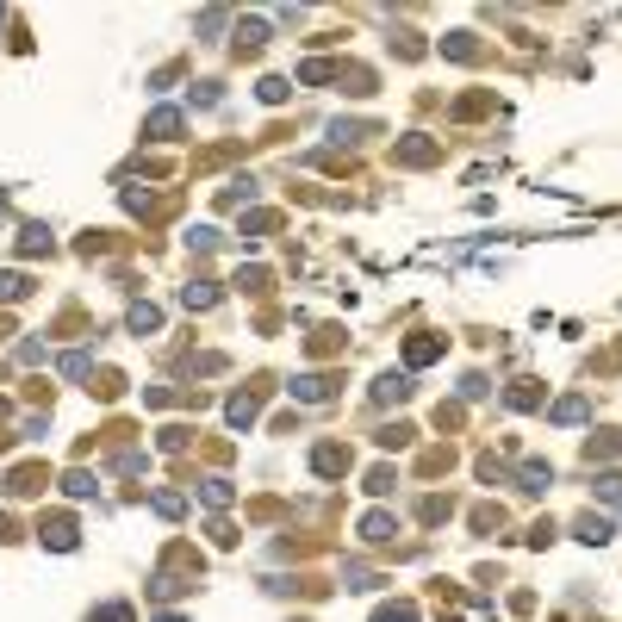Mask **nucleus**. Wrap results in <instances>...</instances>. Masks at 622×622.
Wrapping results in <instances>:
<instances>
[{"instance_id":"f257e3e1","label":"nucleus","mask_w":622,"mask_h":622,"mask_svg":"<svg viewBox=\"0 0 622 622\" xmlns=\"http://www.w3.org/2000/svg\"><path fill=\"white\" fill-rule=\"evenodd\" d=\"M38 542H44V548H56V554H69V548L81 542V535H75V523H69V517H44V523H38Z\"/></svg>"},{"instance_id":"f03ea898","label":"nucleus","mask_w":622,"mask_h":622,"mask_svg":"<svg viewBox=\"0 0 622 622\" xmlns=\"http://www.w3.org/2000/svg\"><path fill=\"white\" fill-rule=\"evenodd\" d=\"M405 399H411V374H405V367L374 380V405H405Z\"/></svg>"},{"instance_id":"7ed1b4c3","label":"nucleus","mask_w":622,"mask_h":622,"mask_svg":"<svg viewBox=\"0 0 622 622\" xmlns=\"http://www.w3.org/2000/svg\"><path fill=\"white\" fill-rule=\"evenodd\" d=\"M181 131H187V119H181L175 106H156L150 125H144V137H162V144H168V137H181Z\"/></svg>"},{"instance_id":"20e7f679","label":"nucleus","mask_w":622,"mask_h":622,"mask_svg":"<svg viewBox=\"0 0 622 622\" xmlns=\"http://www.w3.org/2000/svg\"><path fill=\"white\" fill-rule=\"evenodd\" d=\"M287 392H293V399H305V405H318V399H330V380H318V374H305V380H293Z\"/></svg>"},{"instance_id":"39448f33","label":"nucleus","mask_w":622,"mask_h":622,"mask_svg":"<svg viewBox=\"0 0 622 622\" xmlns=\"http://www.w3.org/2000/svg\"><path fill=\"white\" fill-rule=\"evenodd\" d=\"M374 622H423V616H417V604H405V598H399V604H380V610H374Z\"/></svg>"},{"instance_id":"423d86ee","label":"nucleus","mask_w":622,"mask_h":622,"mask_svg":"<svg viewBox=\"0 0 622 622\" xmlns=\"http://www.w3.org/2000/svg\"><path fill=\"white\" fill-rule=\"evenodd\" d=\"M548 417H554V423H585V399L573 392V399H560V405H554Z\"/></svg>"},{"instance_id":"0eeeda50","label":"nucleus","mask_w":622,"mask_h":622,"mask_svg":"<svg viewBox=\"0 0 622 622\" xmlns=\"http://www.w3.org/2000/svg\"><path fill=\"white\" fill-rule=\"evenodd\" d=\"M19 249H25V256H38V249H50V231H44V224H25V231H19Z\"/></svg>"},{"instance_id":"6e6552de","label":"nucleus","mask_w":622,"mask_h":622,"mask_svg":"<svg viewBox=\"0 0 622 622\" xmlns=\"http://www.w3.org/2000/svg\"><path fill=\"white\" fill-rule=\"evenodd\" d=\"M361 535H367V542H392V517H380V511H374V517L361 523Z\"/></svg>"},{"instance_id":"1a4fd4ad","label":"nucleus","mask_w":622,"mask_h":622,"mask_svg":"<svg viewBox=\"0 0 622 622\" xmlns=\"http://www.w3.org/2000/svg\"><path fill=\"white\" fill-rule=\"evenodd\" d=\"M442 355V343H436V336H417V343H411V367H423V361H436Z\"/></svg>"},{"instance_id":"9d476101","label":"nucleus","mask_w":622,"mask_h":622,"mask_svg":"<svg viewBox=\"0 0 622 622\" xmlns=\"http://www.w3.org/2000/svg\"><path fill=\"white\" fill-rule=\"evenodd\" d=\"M25 293H32V280H25V274H0V299H25Z\"/></svg>"},{"instance_id":"9b49d317","label":"nucleus","mask_w":622,"mask_h":622,"mask_svg":"<svg viewBox=\"0 0 622 622\" xmlns=\"http://www.w3.org/2000/svg\"><path fill=\"white\" fill-rule=\"evenodd\" d=\"M181 299H187L193 311H206V305H218V287H206V280H200V287H187Z\"/></svg>"},{"instance_id":"f8f14e48","label":"nucleus","mask_w":622,"mask_h":622,"mask_svg":"<svg viewBox=\"0 0 622 622\" xmlns=\"http://www.w3.org/2000/svg\"><path fill=\"white\" fill-rule=\"evenodd\" d=\"M535 399H542V392H535V386H511V392H504V405H511V411H529Z\"/></svg>"},{"instance_id":"ddd939ff","label":"nucleus","mask_w":622,"mask_h":622,"mask_svg":"<svg viewBox=\"0 0 622 622\" xmlns=\"http://www.w3.org/2000/svg\"><path fill=\"white\" fill-rule=\"evenodd\" d=\"M156 324H162L156 305H131V330H156Z\"/></svg>"},{"instance_id":"4468645a","label":"nucleus","mask_w":622,"mask_h":622,"mask_svg":"<svg viewBox=\"0 0 622 622\" xmlns=\"http://www.w3.org/2000/svg\"><path fill=\"white\" fill-rule=\"evenodd\" d=\"M63 492H69V498H94L100 486H94V479H88V473H69V479H63Z\"/></svg>"},{"instance_id":"2eb2a0df","label":"nucleus","mask_w":622,"mask_h":622,"mask_svg":"<svg viewBox=\"0 0 622 622\" xmlns=\"http://www.w3.org/2000/svg\"><path fill=\"white\" fill-rule=\"evenodd\" d=\"M523 479H529V492H542L548 479H554V467H548V461H529V467H523Z\"/></svg>"},{"instance_id":"dca6fc26","label":"nucleus","mask_w":622,"mask_h":622,"mask_svg":"<svg viewBox=\"0 0 622 622\" xmlns=\"http://www.w3.org/2000/svg\"><path fill=\"white\" fill-rule=\"evenodd\" d=\"M579 535H585V542H610V523H604V517H585Z\"/></svg>"},{"instance_id":"f3484780","label":"nucleus","mask_w":622,"mask_h":622,"mask_svg":"<svg viewBox=\"0 0 622 622\" xmlns=\"http://www.w3.org/2000/svg\"><path fill=\"white\" fill-rule=\"evenodd\" d=\"M88 622H131V610H125V604H100Z\"/></svg>"},{"instance_id":"a211bd4d","label":"nucleus","mask_w":622,"mask_h":622,"mask_svg":"<svg viewBox=\"0 0 622 622\" xmlns=\"http://www.w3.org/2000/svg\"><path fill=\"white\" fill-rule=\"evenodd\" d=\"M318 473H343V448H318Z\"/></svg>"},{"instance_id":"6ab92c4d","label":"nucleus","mask_w":622,"mask_h":622,"mask_svg":"<svg viewBox=\"0 0 622 622\" xmlns=\"http://www.w3.org/2000/svg\"><path fill=\"white\" fill-rule=\"evenodd\" d=\"M262 100L280 106V100H287V81H274V75H268V81H262Z\"/></svg>"},{"instance_id":"aec40b11","label":"nucleus","mask_w":622,"mask_h":622,"mask_svg":"<svg viewBox=\"0 0 622 622\" xmlns=\"http://www.w3.org/2000/svg\"><path fill=\"white\" fill-rule=\"evenodd\" d=\"M63 374H69V380H81V374H88V355H81V349H75V355H63Z\"/></svg>"},{"instance_id":"412c9836","label":"nucleus","mask_w":622,"mask_h":622,"mask_svg":"<svg viewBox=\"0 0 622 622\" xmlns=\"http://www.w3.org/2000/svg\"><path fill=\"white\" fill-rule=\"evenodd\" d=\"M206 504H231V486H224V479H206Z\"/></svg>"},{"instance_id":"4be33fe9","label":"nucleus","mask_w":622,"mask_h":622,"mask_svg":"<svg viewBox=\"0 0 622 622\" xmlns=\"http://www.w3.org/2000/svg\"><path fill=\"white\" fill-rule=\"evenodd\" d=\"M249 417H256V392H249V399H237V405H231V423H249Z\"/></svg>"},{"instance_id":"5701e85b","label":"nucleus","mask_w":622,"mask_h":622,"mask_svg":"<svg viewBox=\"0 0 622 622\" xmlns=\"http://www.w3.org/2000/svg\"><path fill=\"white\" fill-rule=\"evenodd\" d=\"M162 622H181V616H162Z\"/></svg>"},{"instance_id":"b1692460","label":"nucleus","mask_w":622,"mask_h":622,"mask_svg":"<svg viewBox=\"0 0 622 622\" xmlns=\"http://www.w3.org/2000/svg\"><path fill=\"white\" fill-rule=\"evenodd\" d=\"M0 25H7V13H0Z\"/></svg>"}]
</instances>
